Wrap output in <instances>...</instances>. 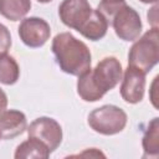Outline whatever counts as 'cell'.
Returning a JSON list of instances; mask_svg holds the SVG:
<instances>
[{"instance_id":"15","label":"cell","mask_w":159,"mask_h":159,"mask_svg":"<svg viewBox=\"0 0 159 159\" xmlns=\"http://www.w3.org/2000/svg\"><path fill=\"white\" fill-rule=\"evenodd\" d=\"M20 67L16 60L7 53L0 55V83L12 86L19 81Z\"/></svg>"},{"instance_id":"1","label":"cell","mask_w":159,"mask_h":159,"mask_svg":"<svg viewBox=\"0 0 159 159\" xmlns=\"http://www.w3.org/2000/svg\"><path fill=\"white\" fill-rule=\"evenodd\" d=\"M123 68L114 56L102 58L94 68H89L77 80V93L84 102H97L113 89L122 80Z\"/></svg>"},{"instance_id":"13","label":"cell","mask_w":159,"mask_h":159,"mask_svg":"<svg viewBox=\"0 0 159 159\" xmlns=\"http://www.w3.org/2000/svg\"><path fill=\"white\" fill-rule=\"evenodd\" d=\"M142 145L144 150V158H157L159 155V118L154 117L144 130Z\"/></svg>"},{"instance_id":"14","label":"cell","mask_w":159,"mask_h":159,"mask_svg":"<svg viewBox=\"0 0 159 159\" xmlns=\"http://www.w3.org/2000/svg\"><path fill=\"white\" fill-rule=\"evenodd\" d=\"M31 9V0H0V15L10 21L22 20Z\"/></svg>"},{"instance_id":"6","label":"cell","mask_w":159,"mask_h":159,"mask_svg":"<svg viewBox=\"0 0 159 159\" xmlns=\"http://www.w3.org/2000/svg\"><path fill=\"white\" fill-rule=\"evenodd\" d=\"M22 43L30 48L42 47L51 36V27L46 20L37 16L24 17L17 27Z\"/></svg>"},{"instance_id":"20","label":"cell","mask_w":159,"mask_h":159,"mask_svg":"<svg viewBox=\"0 0 159 159\" xmlns=\"http://www.w3.org/2000/svg\"><path fill=\"white\" fill-rule=\"evenodd\" d=\"M6 107H7V96L2 91V88H0V113L4 112Z\"/></svg>"},{"instance_id":"10","label":"cell","mask_w":159,"mask_h":159,"mask_svg":"<svg viewBox=\"0 0 159 159\" xmlns=\"http://www.w3.org/2000/svg\"><path fill=\"white\" fill-rule=\"evenodd\" d=\"M27 128V119L24 112L17 109H5L0 113V138L14 139Z\"/></svg>"},{"instance_id":"9","label":"cell","mask_w":159,"mask_h":159,"mask_svg":"<svg viewBox=\"0 0 159 159\" xmlns=\"http://www.w3.org/2000/svg\"><path fill=\"white\" fill-rule=\"evenodd\" d=\"M120 96L124 102L137 104L142 102L145 91V73L139 68L128 66L122 76Z\"/></svg>"},{"instance_id":"19","label":"cell","mask_w":159,"mask_h":159,"mask_svg":"<svg viewBox=\"0 0 159 159\" xmlns=\"http://www.w3.org/2000/svg\"><path fill=\"white\" fill-rule=\"evenodd\" d=\"M158 78H159V76H155V78H154V81H153V83H152V89H150V101H152V103H153V106L155 107V108H158V103H157V97L154 96V93H155V91H157V82H158Z\"/></svg>"},{"instance_id":"4","label":"cell","mask_w":159,"mask_h":159,"mask_svg":"<svg viewBox=\"0 0 159 159\" xmlns=\"http://www.w3.org/2000/svg\"><path fill=\"white\" fill-rule=\"evenodd\" d=\"M127 122V113L114 104H104L93 109L87 119L89 128L102 135H114L120 133L125 128Z\"/></svg>"},{"instance_id":"12","label":"cell","mask_w":159,"mask_h":159,"mask_svg":"<svg viewBox=\"0 0 159 159\" xmlns=\"http://www.w3.org/2000/svg\"><path fill=\"white\" fill-rule=\"evenodd\" d=\"M108 21L104 19V16L96 9L93 10L92 16L89 17V20L86 22V25L78 31L83 37H86L87 40L91 41H99L102 40L108 30Z\"/></svg>"},{"instance_id":"8","label":"cell","mask_w":159,"mask_h":159,"mask_svg":"<svg viewBox=\"0 0 159 159\" xmlns=\"http://www.w3.org/2000/svg\"><path fill=\"white\" fill-rule=\"evenodd\" d=\"M93 10L88 0H62L58 6V16L65 26L78 32L89 20Z\"/></svg>"},{"instance_id":"21","label":"cell","mask_w":159,"mask_h":159,"mask_svg":"<svg viewBox=\"0 0 159 159\" xmlns=\"http://www.w3.org/2000/svg\"><path fill=\"white\" fill-rule=\"evenodd\" d=\"M143 4H158V0H139Z\"/></svg>"},{"instance_id":"22","label":"cell","mask_w":159,"mask_h":159,"mask_svg":"<svg viewBox=\"0 0 159 159\" xmlns=\"http://www.w3.org/2000/svg\"><path fill=\"white\" fill-rule=\"evenodd\" d=\"M39 2H41V4H47V2H50V1H52V0H37Z\"/></svg>"},{"instance_id":"16","label":"cell","mask_w":159,"mask_h":159,"mask_svg":"<svg viewBox=\"0 0 159 159\" xmlns=\"http://www.w3.org/2000/svg\"><path fill=\"white\" fill-rule=\"evenodd\" d=\"M124 4H127L125 0H101L97 6V10L104 16V19L108 21V24H111V19L113 17V15Z\"/></svg>"},{"instance_id":"11","label":"cell","mask_w":159,"mask_h":159,"mask_svg":"<svg viewBox=\"0 0 159 159\" xmlns=\"http://www.w3.org/2000/svg\"><path fill=\"white\" fill-rule=\"evenodd\" d=\"M51 154L50 149L41 140L29 137L26 140L16 147L14 158L15 159H46Z\"/></svg>"},{"instance_id":"7","label":"cell","mask_w":159,"mask_h":159,"mask_svg":"<svg viewBox=\"0 0 159 159\" xmlns=\"http://www.w3.org/2000/svg\"><path fill=\"white\" fill-rule=\"evenodd\" d=\"M26 130L29 137L45 143L51 153H53L62 143V128L60 123L51 117H39L34 119Z\"/></svg>"},{"instance_id":"3","label":"cell","mask_w":159,"mask_h":159,"mask_svg":"<svg viewBox=\"0 0 159 159\" xmlns=\"http://www.w3.org/2000/svg\"><path fill=\"white\" fill-rule=\"evenodd\" d=\"M159 62V29L152 27L134 40L128 52V66L139 68L145 75Z\"/></svg>"},{"instance_id":"2","label":"cell","mask_w":159,"mask_h":159,"mask_svg":"<svg viewBox=\"0 0 159 159\" xmlns=\"http://www.w3.org/2000/svg\"><path fill=\"white\" fill-rule=\"evenodd\" d=\"M55 61L60 70L71 76H81L91 68L92 55L88 46L71 32L57 34L51 43Z\"/></svg>"},{"instance_id":"5","label":"cell","mask_w":159,"mask_h":159,"mask_svg":"<svg viewBox=\"0 0 159 159\" xmlns=\"http://www.w3.org/2000/svg\"><path fill=\"white\" fill-rule=\"evenodd\" d=\"M116 35L127 42H132L137 40L143 30V24L140 15L130 7L129 5L124 4L111 19V24Z\"/></svg>"},{"instance_id":"23","label":"cell","mask_w":159,"mask_h":159,"mask_svg":"<svg viewBox=\"0 0 159 159\" xmlns=\"http://www.w3.org/2000/svg\"><path fill=\"white\" fill-rule=\"evenodd\" d=\"M0 139H1V138H0Z\"/></svg>"},{"instance_id":"18","label":"cell","mask_w":159,"mask_h":159,"mask_svg":"<svg viewBox=\"0 0 159 159\" xmlns=\"http://www.w3.org/2000/svg\"><path fill=\"white\" fill-rule=\"evenodd\" d=\"M147 17L152 27H158V4H154V6L148 11Z\"/></svg>"},{"instance_id":"17","label":"cell","mask_w":159,"mask_h":159,"mask_svg":"<svg viewBox=\"0 0 159 159\" xmlns=\"http://www.w3.org/2000/svg\"><path fill=\"white\" fill-rule=\"evenodd\" d=\"M11 47V34L9 29L0 22V55L7 53Z\"/></svg>"}]
</instances>
